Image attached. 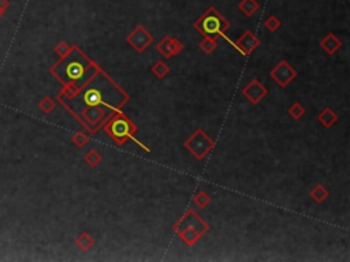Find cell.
I'll list each match as a JSON object with an SVG mask.
<instances>
[{
  "mask_svg": "<svg viewBox=\"0 0 350 262\" xmlns=\"http://www.w3.org/2000/svg\"><path fill=\"white\" fill-rule=\"evenodd\" d=\"M129 100V96L123 92L108 75L99 68L97 73L80 89L74 97L69 100L71 104L62 101L63 107L69 109L76 118L81 120L85 127L91 128V124L101 122L104 116L103 105H107L111 111H118Z\"/></svg>",
  "mask_w": 350,
  "mask_h": 262,
  "instance_id": "6da1fadb",
  "label": "cell"
},
{
  "mask_svg": "<svg viewBox=\"0 0 350 262\" xmlns=\"http://www.w3.org/2000/svg\"><path fill=\"white\" fill-rule=\"evenodd\" d=\"M99 68L77 45H71L70 52L49 68V74L53 75L63 86L71 85L81 89Z\"/></svg>",
  "mask_w": 350,
  "mask_h": 262,
  "instance_id": "7a4b0ae2",
  "label": "cell"
},
{
  "mask_svg": "<svg viewBox=\"0 0 350 262\" xmlns=\"http://www.w3.org/2000/svg\"><path fill=\"white\" fill-rule=\"evenodd\" d=\"M104 131L107 135H110L114 139L116 145L122 146L126 143L127 139H133L134 142L138 143V146H141L143 149L149 152V149L144 146V143H141L138 139L134 138V134L137 131V126L131 122V120L122 112V111H116L114 112L108 119L106 120L104 124Z\"/></svg>",
  "mask_w": 350,
  "mask_h": 262,
  "instance_id": "3957f363",
  "label": "cell"
},
{
  "mask_svg": "<svg viewBox=\"0 0 350 262\" xmlns=\"http://www.w3.org/2000/svg\"><path fill=\"white\" fill-rule=\"evenodd\" d=\"M193 26L203 34V37H209L213 40L223 37L234 46V43L226 36V31L231 26V23L228 22L216 8H208L206 13L201 15V18L194 22Z\"/></svg>",
  "mask_w": 350,
  "mask_h": 262,
  "instance_id": "277c9868",
  "label": "cell"
},
{
  "mask_svg": "<svg viewBox=\"0 0 350 262\" xmlns=\"http://www.w3.org/2000/svg\"><path fill=\"white\" fill-rule=\"evenodd\" d=\"M193 209H189L185 215H183L181 220H178L174 225H173V230L174 232H176L181 239L183 240V243L186 246H194L197 243L200 238L209 231V225L207 224L203 218H200L196 221V224L191 225V216H193Z\"/></svg>",
  "mask_w": 350,
  "mask_h": 262,
  "instance_id": "5b68a950",
  "label": "cell"
},
{
  "mask_svg": "<svg viewBox=\"0 0 350 262\" xmlns=\"http://www.w3.org/2000/svg\"><path fill=\"white\" fill-rule=\"evenodd\" d=\"M183 146L191 152L196 160H203L215 148V141L207 134L203 128H197L193 134L185 141Z\"/></svg>",
  "mask_w": 350,
  "mask_h": 262,
  "instance_id": "8992f818",
  "label": "cell"
},
{
  "mask_svg": "<svg viewBox=\"0 0 350 262\" xmlns=\"http://www.w3.org/2000/svg\"><path fill=\"white\" fill-rule=\"evenodd\" d=\"M126 41H127V44L131 45L138 53H141L144 52L145 49L152 44L153 36L148 30L145 29L144 26L137 25L136 29L133 30L129 36L126 37Z\"/></svg>",
  "mask_w": 350,
  "mask_h": 262,
  "instance_id": "52a82bcc",
  "label": "cell"
},
{
  "mask_svg": "<svg viewBox=\"0 0 350 262\" xmlns=\"http://www.w3.org/2000/svg\"><path fill=\"white\" fill-rule=\"evenodd\" d=\"M270 77L279 83V86L286 88V86L297 77V71L291 67L286 60H281V62L270 71Z\"/></svg>",
  "mask_w": 350,
  "mask_h": 262,
  "instance_id": "ba28073f",
  "label": "cell"
},
{
  "mask_svg": "<svg viewBox=\"0 0 350 262\" xmlns=\"http://www.w3.org/2000/svg\"><path fill=\"white\" fill-rule=\"evenodd\" d=\"M242 94L251 101L252 104L256 105L259 104L260 101L268 94V89H267L264 85H261V83L259 82L257 78H253L251 82L248 83L244 89H242Z\"/></svg>",
  "mask_w": 350,
  "mask_h": 262,
  "instance_id": "9c48e42d",
  "label": "cell"
},
{
  "mask_svg": "<svg viewBox=\"0 0 350 262\" xmlns=\"http://www.w3.org/2000/svg\"><path fill=\"white\" fill-rule=\"evenodd\" d=\"M259 45V37H256L255 33H252L251 30H246L244 34L234 43V46H236L237 49L242 53L244 56H249Z\"/></svg>",
  "mask_w": 350,
  "mask_h": 262,
  "instance_id": "30bf717a",
  "label": "cell"
},
{
  "mask_svg": "<svg viewBox=\"0 0 350 262\" xmlns=\"http://www.w3.org/2000/svg\"><path fill=\"white\" fill-rule=\"evenodd\" d=\"M156 49H158L166 59H170V58H173V56H176L178 53L182 51L183 45L178 38L167 36V37L163 38L159 44L156 45Z\"/></svg>",
  "mask_w": 350,
  "mask_h": 262,
  "instance_id": "8fae6325",
  "label": "cell"
},
{
  "mask_svg": "<svg viewBox=\"0 0 350 262\" xmlns=\"http://www.w3.org/2000/svg\"><path fill=\"white\" fill-rule=\"evenodd\" d=\"M320 46L328 53V55H334L341 46H342V41L339 38H336L334 33H328L326 37L320 40Z\"/></svg>",
  "mask_w": 350,
  "mask_h": 262,
  "instance_id": "7c38bea8",
  "label": "cell"
},
{
  "mask_svg": "<svg viewBox=\"0 0 350 262\" xmlns=\"http://www.w3.org/2000/svg\"><path fill=\"white\" fill-rule=\"evenodd\" d=\"M338 119H339L338 115H336L331 108H324V109L318 115V120H319L320 123L326 128L333 127L335 123L338 122Z\"/></svg>",
  "mask_w": 350,
  "mask_h": 262,
  "instance_id": "4fadbf2b",
  "label": "cell"
},
{
  "mask_svg": "<svg viewBox=\"0 0 350 262\" xmlns=\"http://www.w3.org/2000/svg\"><path fill=\"white\" fill-rule=\"evenodd\" d=\"M309 195H311V198H312L316 203H323L328 198L330 193H328L327 188L319 183V185L313 186L312 190L309 191Z\"/></svg>",
  "mask_w": 350,
  "mask_h": 262,
  "instance_id": "5bb4252c",
  "label": "cell"
},
{
  "mask_svg": "<svg viewBox=\"0 0 350 262\" xmlns=\"http://www.w3.org/2000/svg\"><path fill=\"white\" fill-rule=\"evenodd\" d=\"M76 245L80 247V250L88 251V250H91V248L95 246V239L92 238L89 233L84 231V232H81L77 236Z\"/></svg>",
  "mask_w": 350,
  "mask_h": 262,
  "instance_id": "9a60e30c",
  "label": "cell"
},
{
  "mask_svg": "<svg viewBox=\"0 0 350 262\" xmlns=\"http://www.w3.org/2000/svg\"><path fill=\"white\" fill-rule=\"evenodd\" d=\"M238 8H239L246 16H252V15L259 10L260 6L256 0H242V1L238 4Z\"/></svg>",
  "mask_w": 350,
  "mask_h": 262,
  "instance_id": "2e32d148",
  "label": "cell"
},
{
  "mask_svg": "<svg viewBox=\"0 0 350 262\" xmlns=\"http://www.w3.org/2000/svg\"><path fill=\"white\" fill-rule=\"evenodd\" d=\"M151 73H152L158 79H163V78L170 73V67H168V64H166L163 60H158L152 66V68H151Z\"/></svg>",
  "mask_w": 350,
  "mask_h": 262,
  "instance_id": "e0dca14e",
  "label": "cell"
},
{
  "mask_svg": "<svg viewBox=\"0 0 350 262\" xmlns=\"http://www.w3.org/2000/svg\"><path fill=\"white\" fill-rule=\"evenodd\" d=\"M55 108H56V101L49 97V96L43 97L40 100V103H38V109L43 113H46V115L52 112Z\"/></svg>",
  "mask_w": 350,
  "mask_h": 262,
  "instance_id": "ac0fdd59",
  "label": "cell"
},
{
  "mask_svg": "<svg viewBox=\"0 0 350 262\" xmlns=\"http://www.w3.org/2000/svg\"><path fill=\"white\" fill-rule=\"evenodd\" d=\"M101 160H103V157H101V154H100L99 152H97L96 149L89 150V152L85 154V157H84L85 163L89 165V167H92V168L97 167V165L101 163Z\"/></svg>",
  "mask_w": 350,
  "mask_h": 262,
  "instance_id": "d6986e66",
  "label": "cell"
},
{
  "mask_svg": "<svg viewBox=\"0 0 350 262\" xmlns=\"http://www.w3.org/2000/svg\"><path fill=\"white\" fill-rule=\"evenodd\" d=\"M211 201H212V198L207 194L204 190H200L197 194L194 195V198H193V202L196 203L200 209H204V208H207V206L211 203Z\"/></svg>",
  "mask_w": 350,
  "mask_h": 262,
  "instance_id": "ffe728a7",
  "label": "cell"
},
{
  "mask_svg": "<svg viewBox=\"0 0 350 262\" xmlns=\"http://www.w3.org/2000/svg\"><path fill=\"white\" fill-rule=\"evenodd\" d=\"M216 46H218V43L213 38L203 37V40L200 41V48L206 53H208V55H211L216 49Z\"/></svg>",
  "mask_w": 350,
  "mask_h": 262,
  "instance_id": "44dd1931",
  "label": "cell"
},
{
  "mask_svg": "<svg viewBox=\"0 0 350 262\" xmlns=\"http://www.w3.org/2000/svg\"><path fill=\"white\" fill-rule=\"evenodd\" d=\"M287 112L294 120H300L305 115V108L301 105V103H294V104L290 105Z\"/></svg>",
  "mask_w": 350,
  "mask_h": 262,
  "instance_id": "7402d4cb",
  "label": "cell"
},
{
  "mask_svg": "<svg viewBox=\"0 0 350 262\" xmlns=\"http://www.w3.org/2000/svg\"><path fill=\"white\" fill-rule=\"evenodd\" d=\"M71 141L77 148H84L85 145L89 142V137L88 134H85L84 131H77L76 134L71 137Z\"/></svg>",
  "mask_w": 350,
  "mask_h": 262,
  "instance_id": "603a6c76",
  "label": "cell"
},
{
  "mask_svg": "<svg viewBox=\"0 0 350 262\" xmlns=\"http://www.w3.org/2000/svg\"><path fill=\"white\" fill-rule=\"evenodd\" d=\"M264 25H266V28L270 31H276V30L279 29L281 28V21L275 16V15H270L268 18L266 19V22H264Z\"/></svg>",
  "mask_w": 350,
  "mask_h": 262,
  "instance_id": "cb8c5ba5",
  "label": "cell"
},
{
  "mask_svg": "<svg viewBox=\"0 0 350 262\" xmlns=\"http://www.w3.org/2000/svg\"><path fill=\"white\" fill-rule=\"evenodd\" d=\"M70 49H71V45H69V43H66V41H61L59 44L55 46V53L59 56V58H63V56H66L67 53L70 52Z\"/></svg>",
  "mask_w": 350,
  "mask_h": 262,
  "instance_id": "d4e9b609",
  "label": "cell"
},
{
  "mask_svg": "<svg viewBox=\"0 0 350 262\" xmlns=\"http://www.w3.org/2000/svg\"><path fill=\"white\" fill-rule=\"evenodd\" d=\"M10 7V0H0V8L1 10H7V8Z\"/></svg>",
  "mask_w": 350,
  "mask_h": 262,
  "instance_id": "484cf974",
  "label": "cell"
},
{
  "mask_svg": "<svg viewBox=\"0 0 350 262\" xmlns=\"http://www.w3.org/2000/svg\"><path fill=\"white\" fill-rule=\"evenodd\" d=\"M4 13H6V11H4V10H1V8H0V18H1V16H3V15H4Z\"/></svg>",
  "mask_w": 350,
  "mask_h": 262,
  "instance_id": "4316f807",
  "label": "cell"
}]
</instances>
